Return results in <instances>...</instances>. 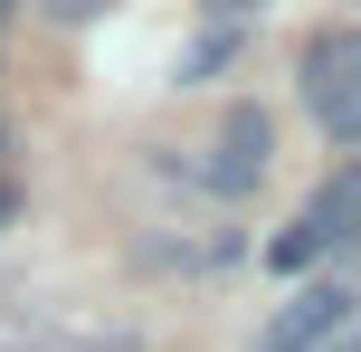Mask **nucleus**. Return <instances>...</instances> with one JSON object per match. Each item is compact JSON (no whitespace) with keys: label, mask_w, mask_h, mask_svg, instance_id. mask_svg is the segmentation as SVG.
Listing matches in <instances>:
<instances>
[{"label":"nucleus","mask_w":361,"mask_h":352,"mask_svg":"<svg viewBox=\"0 0 361 352\" xmlns=\"http://www.w3.org/2000/svg\"><path fill=\"white\" fill-rule=\"evenodd\" d=\"M305 105L333 143H361V29H324L305 48Z\"/></svg>","instance_id":"obj_1"},{"label":"nucleus","mask_w":361,"mask_h":352,"mask_svg":"<svg viewBox=\"0 0 361 352\" xmlns=\"http://www.w3.org/2000/svg\"><path fill=\"white\" fill-rule=\"evenodd\" d=\"M343 324H361V296H352V286H295V296L267 315L257 352H324Z\"/></svg>","instance_id":"obj_2"},{"label":"nucleus","mask_w":361,"mask_h":352,"mask_svg":"<svg viewBox=\"0 0 361 352\" xmlns=\"http://www.w3.org/2000/svg\"><path fill=\"white\" fill-rule=\"evenodd\" d=\"M267 152H276V124H267V105H228V124H219V143H209V190H257L267 181Z\"/></svg>","instance_id":"obj_3"},{"label":"nucleus","mask_w":361,"mask_h":352,"mask_svg":"<svg viewBox=\"0 0 361 352\" xmlns=\"http://www.w3.org/2000/svg\"><path fill=\"white\" fill-rule=\"evenodd\" d=\"M305 229L324 238V257H333V248H361V171H333V181L314 190Z\"/></svg>","instance_id":"obj_4"},{"label":"nucleus","mask_w":361,"mask_h":352,"mask_svg":"<svg viewBox=\"0 0 361 352\" xmlns=\"http://www.w3.org/2000/svg\"><path fill=\"white\" fill-rule=\"evenodd\" d=\"M228 48H238L228 29H209V38H190V48H180V76H171V86H200V76H209V67H228Z\"/></svg>","instance_id":"obj_5"},{"label":"nucleus","mask_w":361,"mask_h":352,"mask_svg":"<svg viewBox=\"0 0 361 352\" xmlns=\"http://www.w3.org/2000/svg\"><path fill=\"white\" fill-rule=\"evenodd\" d=\"M314 257H324V238H314V229H305V219H295V229H286V238H276V248H267V267H286V277H295V267H314Z\"/></svg>","instance_id":"obj_6"},{"label":"nucleus","mask_w":361,"mask_h":352,"mask_svg":"<svg viewBox=\"0 0 361 352\" xmlns=\"http://www.w3.org/2000/svg\"><path fill=\"white\" fill-rule=\"evenodd\" d=\"M324 352H361V324H343V334H333V343H324Z\"/></svg>","instance_id":"obj_7"},{"label":"nucleus","mask_w":361,"mask_h":352,"mask_svg":"<svg viewBox=\"0 0 361 352\" xmlns=\"http://www.w3.org/2000/svg\"><path fill=\"white\" fill-rule=\"evenodd\" d=\"M10 219H19V190H10V181H0V229H10Z\"/></svg>","instance_id":"obj_8"},{"label":"nucleus","mask_w":361,"mask_h":352,"mask_svg":"<svg viewBox=\"0 0 361 352\" xmlns=\"http://www.w3.org/2000/svg\"><path fill=\"white\" fill-rule=\"evenodd\" d=\"M209 10H228V19H238V10H257V0H209Z\"/></svg>","instance_id":"obj_9"},{"label":"nucleus","mask_w":361,"mask_h":352,"mask_svg":"<svg viewBox=\"0 0 361 352\" xmlns=\"http://www.w3.org/2000/svg\"><path fill=\"white\" fill-rule=\"evenodd\" d=\"M0 19H10V0H0Z\"/></svg>","instance_id":"obj_10"}]
</instances>
